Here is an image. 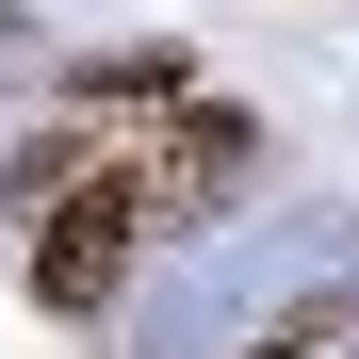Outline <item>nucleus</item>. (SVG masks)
<instances>
[{
  "mask_svg": "<svg viewBox=\"0 0 359 359\" xmlns=\"http://www.w3.org/2000/svg\"><path fill=\"white\" fill-rule=\"evenodd\" d=\"M131 229H147V163H114V180H82V196L49 212V245H33V278L66 294V311H98V294H114V262H131Z\"/></svg>",
  "mask_w": 359,
  "mask_h": 359,
  "instance_id": "nucleus-1",
  "label": "nucleus"
}]
</instances>
